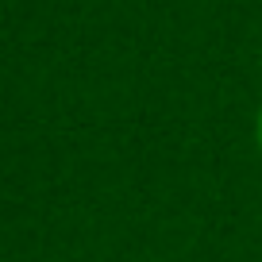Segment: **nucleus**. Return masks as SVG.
<instances>
[{
    "label": "nucleus",
    "instance_id": "nucleus-1",
    "mask_svg": "<svg viewBox=\"0 0 262 262\" xmlns=\"http://www.w3.org/2000/svg\"><path fill=\"white\" fill-rule=\"evenodd\" d=\"M254 135H258V150H262V108H258V120H254Z\"/></svg>",
    "mask_w": 262,
    "mask_h": 262
}]
</instances>
